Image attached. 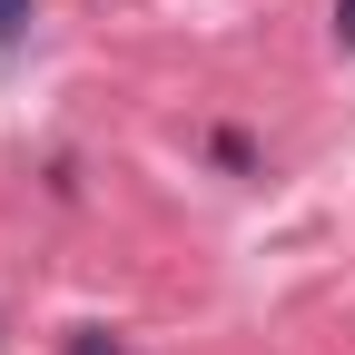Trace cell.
<instances>
[{
  "mask_svg": "<svg viewBox=\"0 0 355 355\" xmlns=\"http://www.w3.org/2000/svg\"><path fill=\"white\" fill-rule=\"evenodd\" d=\"M30 10H40V0H0V50H10V40H30Z\"/></svg>",
  "mask_w": 355,
  "mask_h": 355,
  "instance_id": "cell-1",
  "label": "cell"
},
{
  "mask_svg": "<svg viewBox=\"0 0 355 355\" xmlns=\"http://www.w3.org/2000/svg\"><path fill=\"white\" fill-rule=\"evenodd\" d=\"M69 355H119V336H109V326H79V336H69Z\"/></svg>",
  "mask_w": 355,
  "mask_h": 355,
  "instance_id": "cell-2",
  "label": "cell"
},
{
  "mask_svg": "<svg viewBox=\"0 0 355 355\" xmlns=\"http://www.w3.org/2000/svg\"><path fill=\"white\" fill-rule=\"evenodd\" d=\"M336 40H355V0H336Z\"/></svg>",
  "mask_w": 355,
  "mask_h": 355,
  "instance_id": "cell-3",
  "label": "cell"
}]
</instances>
